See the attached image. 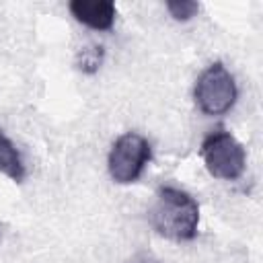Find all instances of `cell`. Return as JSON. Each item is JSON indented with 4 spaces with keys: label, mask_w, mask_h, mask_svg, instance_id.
<instances>
[{
    "label": "cell",
    "mask_w": 263,
    "mask_h": 263,
    "mask_svg": "<svg viewBox=\"0 0 263 263\" xmlns=\"http://www.w3.org/2000/svg\"><path fill=\"white\" fill-rule=\"evenodd\" d=\"M203 164L214 179L236 181L247 166V154L242 144L226 129L210 132L199 148Z\"/></svg>",
    "instance_id": "obj_2"
},
{
    "label": "cell",
    "mask_w": 263,
    "mask_h": 263,
    "mask_svg": "<svg viewBox=\"0 0 263 263\" xmlns=\"http://www.w3.org/2000/svg\"><path fill=\"white\" fill-rule=\"evenodd\" d=\"M101 55H103V51H101V47H92V49H82V70L84 72H95L97 70V66L101 64Z\"/></svg>",
    "instance_id": "obj_8"
},
{
    "label": "cell",
    "mask_w": 263,
    "mask_h": 263,
    "mask_svg": "<svg viewBox=\"0 0 263 263\" xmlns=\"http://www.w3.org/2000/svg\"><path fill=\"white\" fill-rule=\"evenodd\" d=\"M0 173H4L6 177H10L16 183L25 179L23 158H21L16 146L12 144V140H8L4 134H0Z\"/></svg>",
    "instance_id": "obj_6"
},
{
    "label": "cell",
    "mask_w": 263,
    "mask_h": 263,
    "mask_svg": "<svg viewBox=\"0 0 263 263\" xmlns=\"http://www.w3.org/2000/svg\"><path fill=\"white\" fill-rule=\"evenodd\" d=\"M127 263H162V261L156 255H152L150 251H138V253H134L129 257Z\"/></svg>",
    "instance_id": "obj_9"
},
{
    "label": "cell",
    "mask_w": 263,
    "mask_h": 263,
    "mask_svg": "<svg viewBox=\"0 0 263 263\" xmlns=\"http://www.w3.org/2000/svg\"><path fill=\"white\" fill-rule=\"evenodd\" d=\"M150 156H152V148L144 136L136 132H127L119 136L113 142L107 158V168L111 179L121 185L138 181L146 164L150 162Z\"/></svg>",
    "instance_id": "obj_4"
},
{
    "label": "cell",
    "mask_w": 263,
    "mask_h": 263,
    "mask_svg": "<svg viewBox=\"0 0 263 263\" xmlns=\"http://www.w3.org/2000/svg\"><path fill=\"white\" fill-rule=\"evenodd\" d=\"M166 10L177 21H189L191 16H195L199 6L193 0H171V2H166Z\"/></svg>",
    "instance_id": "obj_7"
},
{
    "label": "cell",
    "mask_w": 263,
    "mask_h": 263,
    "mask_svg": "<svg viewBox=\"0 0 263 263\" xmlns=\"http://www.w3.org/2000/svg\"><path fill=\"white\" fill-rule=\"evenodd\" d=\"M238 97L234 76L220 62L208 66L195 82V103L205 115H224L228 113Z\"/></svg>",
    "instance_id": "obj_3"
},
{
    "label": "cell",
    "mask_w": 263,
    "mask_h": 263,
    "mask_svg": "<svg viewBox=\"0 0 263 263\" xmlns=\"http://www.w3.org/2000/svg\"><path fill=\"white\" fill-rule=\"evenodd\" d=\"M70 12L82 25L95 31H109L115 23V4L109 0H74L70 2Z\"/></svg>",
    "instance_id": "obj_5"
},
{
    "label": "cell",
    "mask_w": 263,
    "mask_h": 263,
    "mask_svg": "<svg viewBox=\"0 0 263 263\" xmlns=\"http://www.w3.org/2000/svg\"><path fill=\"white\" fill-rule=\"evenodd\" d=\"M148 220L150 226L164 238L179 242L191 240L197 234L199 205L189 193L177 187H162L148 210Z\"/></svg>",
    "instance_id": "obj_1"
}]
</instances>
